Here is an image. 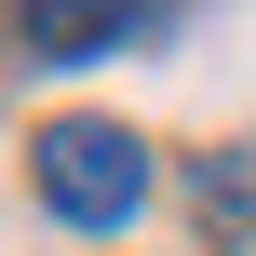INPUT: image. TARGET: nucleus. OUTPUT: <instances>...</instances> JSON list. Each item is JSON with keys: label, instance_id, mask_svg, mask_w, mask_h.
<instances>
[{"label": "nucleus", "instance_id": "nucleus-1", "mask_svg": "<svg viewBox=\"0 0 256 256\" xmlns=\"http://www.w3.org/2000/svg\"><path fill=\"white\" fill-rule=\"evenodd\" d=\"M40 202H54L68 230H122V216L148 202V148H135L122 122H54V135H40Z\"/></svg>", "mask_w": 256, "mask_h": 256}, {"label": "nucleus", "instance_id": "nucleus-2", "mask_svg": "<svg viewBox=\"0 0 256 256\" xmlns=\"http://www.w3.org/2000/svg\"><path fill=\"white\" fill-rule=\"evenodd\" d=\"M122 40H162V14H108V0H40V14H27V54H54V68L122 54Z\"/></svg>", "mask_w": 256, "mask_h": 256}, {"label": "nucleus", "instance_id": "nucleus-3", "mask_svg": "<svg viewBox=\"0 0 256 256\" xmlns=\"http://www.w3.org/2000/svg\"><path fill=\"white\" fill-rule=\"evenodd\" d=\"M202 216H216V230L256 216V148H216V162H202Z\"/></svg>", "mask_w": 256, "mask_h": 256}]
</instances>
